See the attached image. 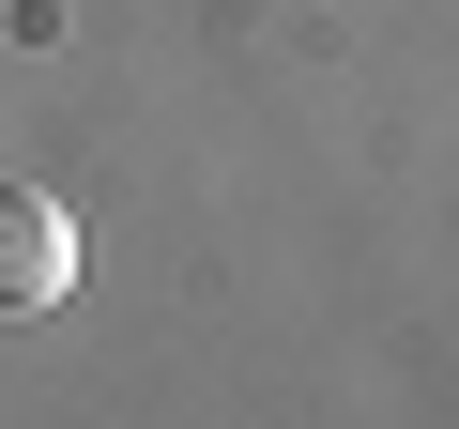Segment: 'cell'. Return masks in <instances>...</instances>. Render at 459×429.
I'll return each instance as SVG.
<instances>
[{"label": "cell", "mask_w": 459, "mask_h": 429, "mask_svg": "<svg viewBox=\"0 0 459 429\" xmlns=\"http://www.w3.org/2000/svg\"><path fill=\"white\" fill-rule=\"evenodd\" d=\"M62 292H77V214L47 184H0V322H31Z\"/></svg>", "instance_id": "1"}]
</instances>
